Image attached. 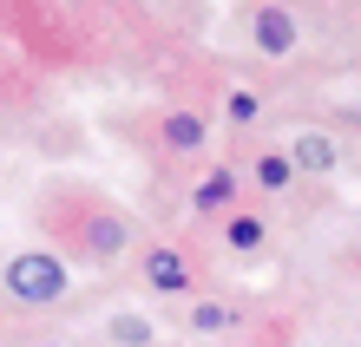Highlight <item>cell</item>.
I'll return each instance as SVG.
<instances>
[{
    "label": "cell",
    "instance_id": "6da1fadb",
    "mask_svg": "<svg viewBox=\"0 0 361 347\" xmlns=\"http://www.w3.org/2000/svg\"><path fill=\"white\" fill-rule=\"evenodd\" d=\"M66 289H73V275L47 249H27V255H13V263H7V295L20 301V308H53Z\"/></svg>",
    "mask_w": 361,
    "mask_h": 347
},
{
    "label": "cell",
    "instance_id": "7a4b0ae2",
    "mask_svg": "<svg viewBox=\"0 0 361 347\" xmlns=\"http://www.w3.org/2000/svg\"><path fill=\"white\" fill-rule=\"evenodd\" d=\"M250 39H257V53L263 59H289L295 53V20H289V7H257L250 13Z\"/></svg>",
    "mask_w": 361,
    "mask_h": 347
},
{
    "label": "cell",
    "instance_id": "3957f363",
    "mask_svg": "<svg viewBox=\"0 0 361 347\" xmlns=\"http://www.w3.org/2000/svg\"><path fill=\"white\" fill-rule=\"evenodd\" d=\"M125 249H132V223L112 216V210H99L86 223V255H92V263H118Z\"/></svg>",
    "mask_w": 361,
    "mask_h": 347
},
{
    "label": "cell",
    "instance_id": "277c9868",
    "mask_svg": "<svg viewBox=\"0 0 361 347\" xmlns=\"http://www.w3.org/2000/svg\"><path fill=\"white\" fill-rule=\"evenodd\" d=\"M145 282H152V289L158 295H184L190 289V263H184V249H152V255H145Z\"/></svg>",
    "mask_w": 361,
    "mask_h": 347
},
{
    "label": "cell",
    "instance_id": "5b68a950",
    "mask_svg": "<svg viewBox=\"0 0 361 347\" xmlns=\"http://www.w3.org/2000/svg\"><path fill=\"white\" fill-rule=\"evenodd\" d=\"M289 151H295V164H302L309 177H329V170H335V158H342V151H335V138H329V132H302V138H295Z\"/></svg>",
    "mask_w": 361,
    "mask_h": 347
},
{
    "label": "cell",
    "instance_id": "8992f818",
    "mask_svg": "<svg viewBox=\"0 0 361 347\" xmlns=\"http://www.w3.org/2000/svg\"><path fill=\"white\" fill-rule=\"evenodd\" d=\"M230 203H237V170H210V177L190 190V210H204V216H217Z\"/></svg>",
    "mask_w": 361,
    "mask_h": 347
},
{
    "label": "cell",
    "instance_id": "52a82bcc",
    "mask_svg": "<svg viewBox=\"0 0 361 347\" xmlns=\"http://www.w3.org/2000/svg\"><path fill=\"white\" fill-rule=\"evenodd\" d=\"M204 118L197 112H164V151H204Z\"/></svg>",
    "mask_w": 361,
    "mask_h": 347
},
{
    "label": "cell",
    "instance_id": "ba28073f",
    "mask_svg": "<svg viewBox=\"0 0 361 347\" xmlns=\"http://www.w3.org/2000/svg\"><path fill=\"white\" fill-rule=\"evenodd\" d=\"M295 170H302V164H295V151H263V158H257V184L276 197V190L295 184Z\"/></svg>",
    "mask_w": 361,
    "mask_h": 347
},
{
    "label": "cell",
    "instance_id": "9c48e42d",
    "mask_svg": "<svg viewBox=\"0 0 361 347\" xmlns=\"http://www.w3.org/2000/svg\"><path fill=\"white\" fill-rule=\"evenodd\" d=\"M230 328H237V315H230L224 308V301H197V308H190V334H230Z\"/></svg>",
    "mask_w": 361,
    "mask_h": 347
},
{
    "label": "cell",
    "instance_id": "30bf717a",
    "mask_svg": "<svg viewBox=\"0 0 361 347\" xmlns=\"http://www.w3.org/2000/svg\"><path fill=\"white\" fill-rule=\"evenodd\" d=\"M263 236H269L263 216H230V223H224V243H230V249H257Z\"/></svg>",
    "mask_w": 361,
    "mask_h": 347
},
{
    "label": "cell",
    "instance_id": "8fae6325",
    "mask_svg": "<svg viewBox=\"0 0 361 347\" xmlns=\"http://www.w3.org/2000/svg\"><path fill=\"white\" fill-rule=\"evenodd\" d=\"M224 112H230V125H257V118H263V99H257V92H243V85H237V92L224 99Z\"/></svg>",
    "mask_w": 361,
    "mask_h": 347
},
{
    "label": "cell",
    "instance_id": "7c38bea8",
    "mask_svg": "<svg viewBox=\"0 0 361 347\" xmlns=\"http://www.w3.org/2000/svg\"><path fill=\"white\" fill-rule=\"evenodd\" d=\"M112 341H118V347H152V328H145L138 315H118V321H112Z\"/></svg>",
    "mask_w": 361,
    "mask_h": 347
},
{
    "label": "cell",
    "instance_id": "4fadbf2b",
    "mask_svg": "<svg viewBox=\"0 0 361 347\" xmlns=\"http://www.w3.org/2000/svg\"><path fill=\"white\" fill-rule=\"evenodd\" d=\"M47 347H59V341H47Z\"/></svg>",
    "mask_w": 361,
    "mask_h": 347
}]
</instances>
